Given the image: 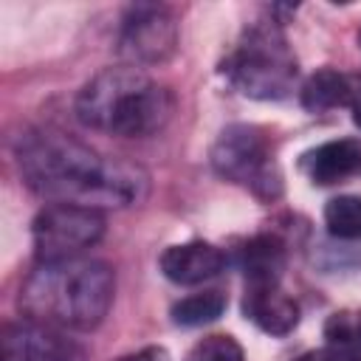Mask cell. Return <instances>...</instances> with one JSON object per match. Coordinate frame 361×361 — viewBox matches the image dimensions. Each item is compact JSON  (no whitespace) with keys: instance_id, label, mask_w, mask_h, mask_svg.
Listing matches in <instances>:
<instances>
[{"instance_id":"30bf717a","label":"cell","mask_w":361,"mask_h":361,"mask_svg":"<svg viewBox=\"0 0 361 361\" xmlns=\"http://www.w3.org/2000/svg\"><path fill=\"white\" fill-rule=\"evenodd\" d=\"M243 313L268 336H288L299 324V305L279 285H245Z\"/></svg>"},{"instance_id":"7c38bea8","label":"cell","mask_w":361,"mask_h":361,"mask_svg":"<svg viewBox=\"0 0 361 361\" xmlns=\"http://www.w3.org/2000/svg\"><path fill=\"white\" fill-rule=\"evenodd\" d=\"M285 268V245L274 234H259L243 248L245 285H279Z\"/></svg>"},{"instance_id":"9a60e30c","label":"cell","mask_w":361,"mask_h":361,"mask_svg":"<svg viewBox=\"0 0 361 361\" xmlns=\"http://www.w3.org/2000/svg\"><path fill=\"white\" fill-rule=\"evenodd\" d=\"M226 310V293L220 290H200L172 305V322L183 327H197L220 319Z\"/></svg>"},{"instance_id":"7a4b0ae2","label":"cell","mask_w":361,"mask_h":361,"mask_svg":"<svg viewBox=\"0 0 361 361\" xmlns=\"http://www.w3.org/2000/svg\"><path fill=\"white\" fill-rule=\"evenodd\" d=\"M116 293V274L102 259H65L39 265L20 288L25 319L59 330H93L104 322Z\"/></svg>"},{"instance_id":"e0dca14e","label":"cell","mask_w":361,"mask_h":361,"mask_svg":"<svg viewBox=\"0 0 361 361\" xmlns=\"http://www.w3.org/2000/svg\"><path fill=\"white\" fill-rule=\"evenodd\" d=\"M183 361H245V355L231 336H206L186 353Z\"/></svg>"},{"instance_id":"6da1fadb","label":"cell","mask_w":361,"mask_h":361,"mask_svg":"<svg viewBox=\"0 0 361 361\" xmlns=\"http://www.w3.org/2000/svg\"><path fill=\"white\" fill-rule=\"evenodd\" d=\"M17 166L28 189L54 203L102 212L133 206L147 195V175L138 166L104 158L54 130L25 133L17 141Z\"/></svg>"},{"instance_id":"5b68a950","label":"cell","mask_w":361,"mask_h":361,"mask_svg":"<svg viewBox=\"0 0 361 361\" xmlns=\"http://www.w3.org/2000/svg\"><path fill=\"white\" fill-rule=\"evenodd\" d=\"M212 166L220 178L231 183H245L254 195L271 200L279 195V172L271 161L268 138L254 124H231L226 127L212 147Z\"/></svg>"},{"instance_id":"ffe728a7","label":"cell","mask_w":361,"mask_h":361,"mask_svg":"<svg viewBox=\"0 0 361 361\" xmlns=\"http://www.w3.org/2000/svg\"><path fill=\"white\" fill-rule=\"evenodd\" d=\"M358 45H361V31H358Z\"/></svg>"},{"instance_id":"4fadbf2b","label":"cell","mask_w":361,"mask_h":361,"mask_svg":"<svg viewBox=\"0 0 361 361\" xmlns=\"http://www.w3.org/2000/svg\"><path fill=\"white\" fill-rule=\"evenodd\" d=\"M302 104L310 113H324V110L350 104V76L330 68L316 71L302 87Z\"/></svg>"},{"instance_id":"9c48e42d","label":"cell","mask_w":361,"mask_h":361,"mask_svg":"<svg viewBox=\"0 0 361 361\" xmlns=\"http://www.w3.org/2000/svg\"><path fill=\"white\" fill-rule=\"evenodd\" d=\"M226 268V254L203 240H189L180 245H169L161 254V271L175 285H197L217 276Z\"/></svg>"},{"instance_id":"ba28073f","label":"cell","mask_w":361,"mask_h":361,"mask_svg":"<svg viewBox=\"0 0 361 361\" xmlns=\"http://www.w3.org/2000/svg\"><path fill=\"white\" fill-rule=\"evenodd\" d=\"M3 361H87V355L59 327L23 319L3 330Z\"/></svg>"},{"instance_id":"2e32d148","label":"cell","mask_w":361,"mask_h":361,"mask_svg":"<svg viewBox=\"0 0 361 361\" xmlns=\"http://www.w3.org/2000/svg\"><path fill=\"white\" fill-rule=\"evenodd\" d=\"M324 223L333 237L341 240H361V197L358 195H338L324 206Z\"/></svg>"},{"instance_id":"8fae6325","label":"cell","mask_w":361,"mask_h":361,"mask_svg":"<svg viewBox=\"0 0 361 361\" xmlns=\"http://www.w3.org/2000/svg\"><path fill=\"white\" fill-rule=\"evenodd\" d=\"M302 166H305L307 178L319 186L341 183V180L361 172V141L358 138H338V141L319 144L316 149H310L305 155Z\"/></svg>"},{"instance_id":"5bb4252c","label":"cell","mask_w":361,"mask_h":361,"mask_svg":"<svg viewBox=\"0 0 361 361\" xmlns=\"http://www.w3.org/2000/svg\"><path fill=\"white\" fill-rule=\"evenodd\" d=\"M327 350L341 361H361V307H344L324 322Z\"/></svg>"},{"instance_id":"277c9868","label":"cell","mask_w":361,"mask_h":361,"mask_svg":"<svg viewBox=\"0 0 361 361\" xmlns=\"http://www.w3.org/2000/svg\"><path fill=\"white\" fill-rule=\"evenodd\" d=\"M223 71L251 99H285L296 79V62L276 25H251Z\"/></svg>"},{"instance_id":"8992f818","label":"cell","mask_w":361,"mask_h":361,"mask_svg":"<svg viewBox=\"0 0 361 361\" xmlns=\"http://www.w3.org/2000/svg\"><path fill=\"white\" fill-rule=\"evenodd\" d=\"M31 234L39 265L76 259L104 237V214L76 203H51L34 217Z\"/></svg>"},{"instance_id":"3957f363","label":"cell","mask_w":361,"mask_h":361,"mask_svg":"<svg viewBox=\"0 0 361 361\" xmlns=\"http://www.w3.org/2000/svg\"><path fill=\"white\" fill-rule=\"evenodd\" d=\"M76 116L85 127L99 133L147 138L166 127L172 116V96L141 68L116 65L99 71L79 90Z\"/></svg>"},{"instance_id":"52a82bcc","label":"cell","mask_w":361,"mask_h":361,"mask_svg":"<svg viewBox=\"0 0 361 361\" xmlns=\"http://www.w3.org/2000/svg\"><path fill=\"white\" fill-rule=\"evenodd\" d=\"M178 51V20L166 6H133L118 28V56L133 65H164Z\"/></svg>"},{"instance_id":"d6986e66","label":"cell","mask_w":361,"mask_h":361,"mask_svg":"<svg viewBox=\"0 0 361 361\" xmlns=\"http://www.w3.org/2000/svg\"><path fill=\"white\" fill-rule=\"evenodd\" d=\"M296 361H341L333 350H310V353H305V355H299Z\"/></svg>"},{"instance_id":"ac0fdd59","label":"cell","mask_w":361,"mask_h":361,"mask_svg":"<svg viewBox=\"0 0 361 361\" xmlns=\"http://www.w3.org/2000/svg\"><path fill=\"white\" fill-rule=\"evenodd\" d=\"M121 361H169V353L164 347H144V350H138Z\"/></svg>"}]
</instances>
